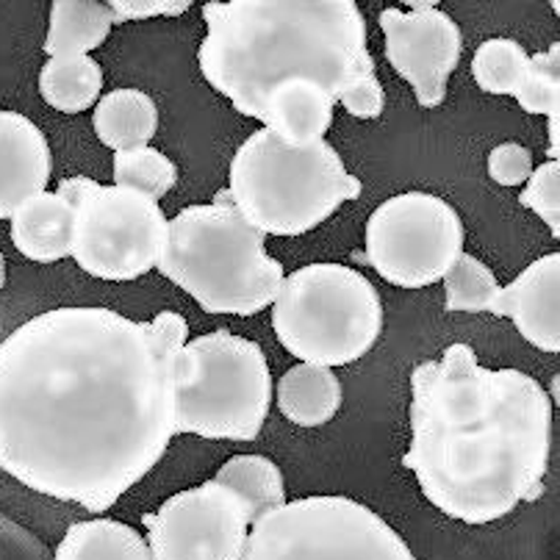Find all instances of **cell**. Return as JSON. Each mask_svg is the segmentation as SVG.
<instances>
[{
	"mask_svg": "<svg viewBox=\"0 0 560 560\" xmlns=\"http://www.w3.org/2000/svg\"><path fill=\"white\" fill-rule=\"evenodd\" d=\"M175 311L133 323L67 305L0 345V469L50 500L103 513L148 477L175 433Z\"/></svg>",
	"mask_w": 560,
	"mask_h": 560,
	"instance_id": "6da1fadb",
	"label": "cell"
},
{
	"mask_svg": "<svg viewBox=\"0 0 560 560\" xmlns=\"http://www.w3.org/2000/svg\"><path fill=\"white\" fill-rule=\"evenodd\" d=\"M552 402L536 377L489 370L464 341L411 372V447L402 466L430 505L491 525L544 494Z\"/></svg>",
	"mask_w": 560,
	"mask_h": 560,
	"instance_id": "7a4b0ae2",
	"label": "cell"
},
{
	"mask_svg": "<svg viewBox=\"0 0 560 560\" xmlns=\"http://www.w3.org/2000/svg\"><path fill=\"white\" fill-rule=\"evenodd\" d=\"M203 20L200 72L238 114L261 122L269 92L294 78L323 86L352 117L383 114L386 92L352 0H211Z\"/></svg>",
	"mask_w": 560,
	"mask_h": 560,
	"instance_id": "3957f363",
	"label": "cell"
},
{
	"mask_svg": "<svg viewBox=\"0 0 560 560\" xmlns=\"http://www.w3.org/2000/svg\"><path fill=\"white\" fill-rule=\"evenodd\" d=\"M155 267L206 314H258L275 303L287 278L280 261L267 253L264 233L238 214L228 189L167 222Z\"/></svg>",
	"mask_w": 560,
	"mask_h": 560,
	"instance_id": "277c9868",
	"label": "cell"
},
{
	"mask_svg": "<svg viewBox=\"0 0 560 560\" xmlns=\"http://www.w3.org/2000/svg\"><path fill=\"white\" fill-rule=\"evenodd\" d=\"M228 180L236 211L264 236H303L361 197V180L325 139L294 148L269 128H258L236 150Z\"/></svg>",
	"mask_w": 560,
	"mask_h": 560,
	"instance_id": "5b68a950",
	"label": "cell"
},
{
	"mask_svg": "<svg viewBox=\"0 0 560 560\" xmlns=\"http://www.w3.org/2000/svg\"><path fill=\"white\" fill-rule=\"evenodd\" d=\"M264 350L231 330L197 336L175 355V433L253 442L272 406Z\"/></svg>",
	"mask_w": 560,
	"mask_h": 560,
	"instance_id": "8992f818",
	"label": "cell"
},
{
	"mask_svg": "<svg viewBox=\"0 0 560 560\" xmlns=\"http://www.w3.org/2000/svg\"><path fill=\"white\" fill-rule=\"evenodd\" d=\"M272 328L303 364L328 370L352 364L381 339V294L345 264H308L280 283Z\"/></svg>",
	"mask_w": 560,
	"mask_h": 560,
	"instance_id": "52a82bcc",
	"label": "cell"
},
{
	"mask_svg": "<svg viewBox=\"0 0 560 560\" xmlns=\"http://www.w3.org/2000/svg\"><path fill=\"white\" fill-rule=\"evenodd\" d=\"M242 560H417L388 522L350 497L283 502L247 533Z\"/></svg>",
	"mask_w": 560,
	"mask_h": 560,
	"instance_id": "ba28073f",
	"label": "cell"
},
{
	"mask_svg": "<svg viewBox=\"0 0 560 560\" xmlns=\"http://www.w3.org/2000/svg\"><path fill=\"white\" fill-rule=\"evenodd\" d=\"M59 195L72 209L70 256L86 275L137 280L159 264L167 238V217L159 203L86 175L61 180Z\"/></svg>",
	"mask_w": 560,
	"mask_h": 560,
	"instance_id": "9c48e42d",
	"label": "cell"
},
{
	"mask_svg": "<svg viewBox=\"0 0 560 560\" xmlns=\"http://www.w3.org/2000/svg\"><path fill=\"white\" fill-rule=\"evenodd\" d=\"M464 222L458 211L435 195L406 191L388 197L366 220L370 264L399 289L433 287L464 256Z\"/></svg>",
	"mask_w": 560,
	"mask_h": 560,
	"instance_id": "30bf717a",
	"label": "cell"
},
{
	"mask_svg": "<svg viewBox=\"0 0 560 560\" xmlns=\"http://www.w3.org/2000/svg\"><path fill=\"white\" fill-rule=\"evenodd\" d=\"M142 522L153 560H242L250 533L245 508L214 480L170 497Z\"/></svg>",
	"mask_w": 560,
	"mask_h": 560,
	"instance_id": "8fae6325",
	"label": "cell"
},
{
	"mask_svg": "<svg viewBox=\"0 0 560 560\" xmlns=\"http://www.w3.org/2000/svg\"><path fill=\"white\" fill-rule=\"evenodd\" d=\"M381 28L386 34L388 65L411 84L419 106H442L464 48L455 20L442 9H383Z\"/></svg>",
	"mask_w": 560,
	"mask_h": 560,
	"instance_id": "7c38bea8",
	"label": "cell"
},
{
	"mask_svg": "<svg viewBox=\"0 0 560 560\" xmlns=\"http://www.w3.org/2000/svg\"><path fill=\"white\" fill-rule=\"evenodd\" d=\"M491 314L508 316L527 345L560 352V253L522 269L511 287L500 289Z\"/></svg>",
	"mask_w": 560,
	"mask_h": 560,
	"instance_id": "4fadbf2b",
	"label": "cell"
},
{
	"mask_svg": "<svg viewBox=\"0 0 560 560\" xmlns=\"http://www.w3.org/2000/svg\"><path fill=\"white\" fill-rule=\"evenodd\" d=\"M50 173L54 155L45 133L23 114L0 112V220H12L20 206L43 195Z\"/></svg>",
	"mask_w": 560,
	"mask_h": 560,
	"instance_id": "5bb4252c",
	"label": "cell"
},
{
	"mask_svg": "<svg viewBox=\"0 0 560 560\" xmlns=\"http://www.w3.org/2000/svg\"><path fill=\"white\" fill-rule=\"evenodd\" d=\"M334 108L336 101L323 86L294 78L269 92L261 122L287 144L305 148L325 139V133L334 126Z\"/></svg>",
	"mask_w": 560,
	"mask_h": 560,
	"instance_id": "9a60e30c",
	"label": "cell"
},
{
	"mask_svg": "<svg viewBox=\"0 0 560 560\" xmlns=\"http://www.w3.org/2000/svg\"><path fill=\"white\" fill-rule=\"evenodd\" d=\"M12 242L28 261L54 264L70 256L72 209L59 191H43L12 217Z\"/></svg>",
	"mask_w": 560,
	"mask_h": 560,
	"instance_id": "2e32d148",
	"label": "cell"
},
{
	"mask_svg": "<svg viewBox=\"0 0 560 560\" xmlns=\"http://www.w3.org/2000/svg\"><path fill=\"white\" fill-rule=\"evenodd\" d=\"M278 406L289 422L300 428H319L341 408V381L328 366L298 364L280 377Z\"/></svg>",
	"mask_w": 560,
	"mask_h": 560,
	"instance_id": "e0dca14e",
	"label": "cell"
},
{
	"mask_svg": "<svg viewBox=\"0 0 560 560\" xmlns=\"http://www.w3.org/2000/svg\"><path fill=\"white\" fill-rule=\"evenodd\" d=\"M95 133L114 153L148 148L159 131V108L142 90H114L97 101Z\"/></svg>",
	"mask_w": 560,
	"mask_h": 560,
	"instance_id": "ac0fdd59",
	"label": "cell"
},
{
	"mask_svg": "<svg viewBox=\"0 0 560 560\" xmlns=\"http://www.w3.org/2000/svg\"><path fill=\"white\" fill-rule=\"evenodd\" d=\"M112 12L101 0H56L50 7V28L45 39V54L50 59L61 56H86L101 48L112 34Z\"/></svg>",
	"mask_w": 560,
	"mask_h": 560,
	"instance_id": "d6986e66",
	"label": "cell"
},
{
	"mask_svg": "<svg viewBox=\"0 0 560 560\" xmlns=\"http://www.w3.org/2000/svg\"><path fill=\"white\" fill-rule=\"evenodd\" d=\"M211 480L236 497L238 505L245 508L250 525H256L258 518L287 502L283 475L264 455H236Z\"/></svg>",
	"mask_w": 560,
	"mask_h": 560,
	"instance_id": "ffe728a7",
	"label": "cell"
},
{
	"mask_svg": "<svg viewBox=\"0 0 560 560\" xmlns=\"http://www.w3.org/2000/svg\"><path fill=\"white\" fill-rule=\"evenodd\" d=\"M54 560H153L148 541L114 518L78 522L65 533Z\"/></svg>",
	"mask_w": 560,
	"mask_h": 560,
	"instance_id": "44dd1931",
	"label": "cell"
},
{
	"mask_svg": "<svg viewBox=\"0 0 560 560\" xmlns=\"http://www.w3.org/2000/svg\"><path fill=\"white\" fill-rule=\"evenodd\" d=\"M103 70L92 56L48 59L39 72V92L50 108L65 114L86 112L101 101Z\"/></svg>",
	"mask_w": 560,
	"mask_h": 560,
	"instance_id": "7402d4cb",
	"label": "cell"
},
{
	"mask_svg": "<svg viewBox=\"0 0 560 560\" xmlns=\"http://www.w3.org/2000/svg\"><path fill=\"white\" fill-rule=\"evenodd\" d=\"M178 184V170L167 155L153 148L114 153V186L159 203Z\"/></svg>",
	"mask_w": 560,
	"mask_h": 560,
	"instance_id": "603a6c76",
	"label": "cell"
},
{
	"mask_svg": "<svg viewBox=\"0 0 560 560\" xmlns=\"http://www.w3.org/2000/svg\"><path fill=\"white\" fill-rule=\"evenodd\" d=\"M530 56L516 39H489L477 48L471 59V75L477 86L489 95H513L525 81Z\"/></svg>",
	"mask_w": 560,
	"mask_h": 560,
	"instance_id": "cb8c5ba5",
	"label": "cell"
},
{
	"mask_svg": "<svg viewBox=\"0 0 560 560\" xmlns=\"http://www.w3.org/2000/svg\"><path fill=\"white\" fill-rule=\"evenodd\" d=\"M500 283H497L494 272L486 267L483 261H477L475 256H460L453 264L447 275H444V308L447 311H466V314H480V311H491L500 294Z\"/></svg>",
	"mask_w": 560,
	"mask_h": 560,
	"instance_id": "d4e9b609",
	"label": "cell"
},
{
	"mask_svg": "<svg viewBox=\"0 0 560 560\" xmlns=\"http://www.w3.org/2000/svg\"><path fill=\"white\" fill-rule=\"evenodd\" d=\"M518 106L527 114H544L549 126H560V45L552 50L533 54L525 81L516 92Z\"/></svg>",
	"mask_w": 560,
	"mask_h": 560,
	"instance_id": "484cf974",
	"label": "cell"
},
{
	"mask_svg": "<svg viewBox=\"0 0 560 560\" xmlns=\"http://www.w3.org/2000/svg\"><path fill=\"white\" fill-rule=\"evenodd\" d=\"M518 203L536 211L549 225L552 236H560V164L547 162L533 170L527 186L518 195Z\"/></svg>",
	"mask_w": 560,
	"mask_h": 560,
	"instance_id": "4316f807",
	"label": "cell"
},
{
	"mask_svg": "<svg viewBox=\"0 0 560 560\" xmlns=\"http://www.w3.org/2000/svg\"><path fill=\"white\" fill-rule=\"evenodd\" d=\"M533 153L525 144L505 142L489 153V175L500 186H522L533 175Z\"/></svg>",
	"mask_w": 560,
	"mask_h": 560,
	"instance_id": "83f0119b",
	"label": "cell"
},
{
	"mask_svg": "<svg viewBox=\"0 0 560 560\" xmlns=\"http://www.w3.org/2000/svg\"><path fill=\"white\" fill-rule=\"evenodd\" d=\"M114 23H128V20H148V18H178L189 12V0H112L106 3Z\"/></svg>",
	"mask_w": 560,
	"mask_h": 560,
	"instance_id": "f1b7e54d",
	"label": "cell"
},
{
	"mask_svg": "<svg viewBox=\"0 0 560 560\" xmlns=\"http://www.w3.org/2000/svg\"><path fill=\"white\" fill-rule=\"evenodd\" d=\"M3 283H7V261H3V253H0V292H3Z\"/></svg>",
	"mask_w": 560,
	"mask_h": 560,
	"instance_id": "f546056e",
	"label": "cell"
}]
</instances>
